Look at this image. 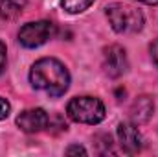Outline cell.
Wrapping results in <instances>:
<instances>
[{"mask_svg":"<svg viewBox=\"0 0 158 157\" xmlns=\"http://www.w3.org/2000/svg\"><path fill=\"white\" fill-rule=\"evenodd\" d=\"M155 113V102L151 96H138L131 107V122H134L136 126L138 124H145L149 122V118L153 117Z\"/></svg>","mask_w":158,"mask_h":157,"instance_id":"obj_8","label":"cell"},{"mask_svg":"<svg viewBox=\"0 0 158 157\" xmlns=\"http://www.w3.org/2000/svg\"><path fill=\"white\" fill-rule=\"evenodd\" d=\"M48 124H50V117L42 107L26 109L17 117V126L24 133H39L48 128Z\"/></svg>","mask_w":158,"mask_h":157,"instance_id":"obj_7","label":"cell"},{"mask_svg":"<svg viewBox=\"0 0 158 157\" xmlns=\"http://www.w3.org/2000/svg\"><path fill=\"white\" fill-rule=\"evenodd\" d=\"M66 115L77 124L96 126L105 118V105L96 96H76L68 102Z\"/></svg>","mask_w":158,"mask_h":157,"instance_id":"obj_3","label":"cell"},{"mask_svg":"<svg viewBox=\"0 0 158 157\" xmlns=\"http://www.w3.org/2000/svg\"><path fill=\"white\" fill-rule=\"evenodd\" d=\"M136 2H142V4H147V6H156L158 0H136Z\"/></svg>","mask_w":158,"mask_h":157,"instance_id":"obj_15","label":"cell"},{"mask_svg":"<svg viewBox=\"0 0 158 157\" xmlns=\"http://www.w3.org/2000/svg\"><path fill=\"white\" fill-rule=\"evenodd\" d=\"M105 15L109 19L110 28L116 34H138L143 28V13L125 2H114L105 7Z\"/></svg>","mask_w":158,"mask_h":157,"instance_id":"obj_2","label":"cell"},{"mask_svg":"<svg viewBox=\"0 0 158 157\" xmlns=\"http://www.w3.org/2000/svg\"><path fill=\"white\" fill-rule=\"evenodd\" d=\"M129 69L127 52L119 44H110L103 50V70L109 78H121Z\"/></svg>","mask_w":158,"mask_h":157,"instance_id":"obj_5","label":"cell"},{"mask_svg":"<svg viewBox=\"0 0 158 157\" xmlns=\"http://www.w3.org/2000/svg\"><path fill=\"white\" fill-rule=\"evenodd\" d=\"M118 142L121 146V152L127 155H134L142 150L143 139L134 122H121L118 126Z\"/></svg>","mask_w":158,"mask_h":157,"instance_id":"obj_6","label":"cell"},{"mask_svg":"<svg viewBox=\"0 0 158 157\" xmlns=\"http://www.w3.org/2000/svg\"><path fill=\"white\" fill-rule=\"evenodd\" d=\"M149 52H151V59H153V63L158 67V39L151 43V46H149Z\"/></svg>","mask_w":158,"mask_h":157,"instance_id":"obj_14","label":"cell"},{"mask_svg":"<svg viewBox=\"0 0 158 157\" xmlns=\"http://www.w3.org/2000/svg\"><path fill=\"white\" fill-rule=\"evenodd\" d=\"M57 34V28L50 20H35L28 22L19 30V43L24 48H39L53 39Z\"/></svg>","mask_w":158,"mask_h":157,"instance_id":"obj_4","label":"cell"},{"mask_svg":"<svg viewBox=\"0 0 158 157\" xmlns=\"http://www.w3.org/2000/svg\"><path fill=\"white\" fill-rule=\"evenodd\" d=\"M92 4H94V0H61V7L72 15L86 11Z\"/></svg>","mask_w":158,"mask_h":157,"instance_id":"obj_10","label":"cell"},{"mask_svg":"<svg viewBox=\"0 0 158 157\" xmlns=\"http://www.w3.org/2000/svg\"><path fill=\"white\" fill-rule=\"evenodd\" d=\"M6 63H7V50H6V44L0 41V74L6 70Z\"/></svg>","mask_w":158,"mask_h":157,"instance_id":"obj_12","label":"cell"},{"mask_svg":"<svg viewBox=\"0 0 158 157\" xmlns=\"http://www.w3.org/2000/svg\"><path fill=\"white\" fill-rule=\"evenodd\" d=\"M26 7V0H0V17L4 20H15Z\"/></svg>","mask_w":158,"mask_h":157,"instance_id":"obj_9","label":"cell"},{"mask_svg":"<svg viewBox=\"0 0 158 157\" xmlns=\"http://www.w3.org/2000/svg\"><path fill=\"white\" fill-rule=\"evenodd\" d=\"M9 111H11L9 102H7L6 98H2V96H0V120H4V118L9 117Z\"/></svg>","mask_w":158,"mask_h":157,"instance_id":"obj_11","label":"cell"},{"mask_svg":"<svg viewBox=\"0 0 158 157\" xmlns=\"http://www.w3.org/2000/svg\"><path fill=\"white\" fill-rule=\"evenodd\" d=\"M30 83L33 89L44 91L52 98H59L70 87V72L59 59L42 57L31 65Z\"/></svg>","mask_w":158,"mask_h":157,"instance_id":"obj_1","label":"cell"},{"mask_svg":"<svg viewBox=\"0 0 158 157\" xmlns=\"http://www.w3.org/2000/svg\"><path fill=\"white\" fill-rule=\"evenodd\" d=\"M64 154L66 155H74V154H81V155H86V150L83 148V146H79V144H74V146H68L66 150H64Z\"/></svg>","mask_w":158,"mask_h":157,"instance_id":"obj_13","label":"cell"}]
</instances>
